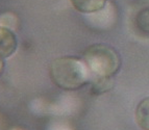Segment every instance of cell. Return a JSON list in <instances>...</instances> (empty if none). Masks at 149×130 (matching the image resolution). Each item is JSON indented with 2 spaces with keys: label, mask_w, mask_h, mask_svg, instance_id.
<instances>
[{
  "label": "cell",
  "mask_w": 149,
  "mask_h": 130,
  "mask_svg": "<svg viewBox=\"0 0 149 130\" xmlns=\"http://www.w3.org/2000/svg\"><path fill=\"white\" fill-rule=\"evenodd\" d=\"M136 121L140 128L149 130V97L145 98L136 108Z\"/></svg>",
  "instance_id": "obj_6"
},
{
  "label": "cell",
  "mask_w": 149,
  "mask_h": 130,
  "mask_svg": "<svg viewBox=\"0 0 149 130\" xmlns=\"http://www.w3.org/2000/svg\"><path fill=\"white\" fill-rule=\"evenodd\" d=\"M72 6L79 13L93 14L104 8L107 0H70Z\"/></svg>",
  "instance_id": "obj_4"
},
{
  "label": "cell",
  "mask_w": 149,
  "mask_h": 130,
  "mask_svg": "<svg viewBox=\"0 0 149 130\" xmlns=\"http://www.w3.org/2000/svg\"><path fill=\"white\" fill-rule=\"evenodd\" d=\"M53 83L65 91H75L90 82L85 62L77 57L64 56L54 59L50 66Z\"/></svg>",
  "instance_id": "obj_2"
},
{
  "label": "cell",
  "mask_w": 149,
  "mask_h": 130,
  "mask_svg": "<svg viewBox=\"0 0 149 130\" xmlns=\"http://www.w3.org/2000/svg\"><path fill=\"white\" fill-rule=\"evenodd\" d=\"M84 62L90 75V82L112 80L121 66L119 54L114 48L105 44L90 46L84 54Z\"/></svg>",
  "instance_id": "obj_1"
},
{
  "label": "cell",
  "mask_w": 149,
  "mask_h": 130,
  "mask_svg": "<svg viewBox=\"0 0 149 130\" xmlns=\"http://www.w3.org/2000/svg\"><path fill=\"white\" fill-rule=\"evenodd\" d=\"M3 69H4V59H1V58H0V75H1Z\"/></svg>",
  "instance_id": "obj_7"
},
{
  "label": "cell",
  "mask_w": 149,
  "mask_h": 130,
  "mask_svg": "<svg viewBox=\"0 0 149 130\" xmlns=\"http://www.w3.org/2000/svg\"><path fill=\"white\" fill-rule=\"evenodd\" d=\"M134 28L139 35L149 38V6L138 12L134 18Z\"/></svg>",
  "instance_id": "obj_5"
},
{
  "label": "cell",
  "mask_w": 149,
  "mask_h": 130,
  "mask_svg": "<svg viewBox=\"0 0 149 130\" xmlns=\"http://www.w3.org/2000/svg\"><path fill=\"white\" fill-rule=\"evenodd\" d=\"M18 40L15 32L6 26H0V58L6 59L16 52Z\"/></svg>",
  "instance_id": "obj_3"
}]
</instances>
